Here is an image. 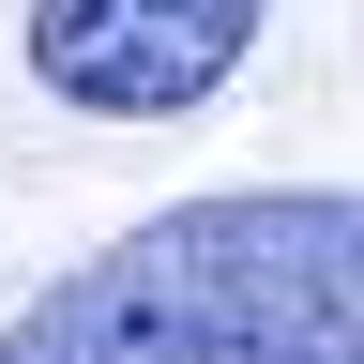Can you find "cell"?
<instances>
[{
	"instance_id": "6da1fadb",
	"label": "cell",
	"mask_w": 364,
	"mask_h": 364,
	"mask_svg": "<svg viewBox=\"0 0 364 364\" xmlns=\"http://www.w3.org/2000/svg\"><path fill=\"white\" fill-rule=\"evenodd\" d=\"M0 364H364V182H228L0 318Z\"/></svg>"
},
{
	"instance_id": "7a4b0ae2",
	"label": "cell",
	"mask_w": 364,
	"mask_h": 364,
	"mask_svg": "<svg viewBox=\"0 0 364 364\" xmlns=\"http://www.w3.org/2000/svg\"><path fill=\"white\" fill-rule=\"evenodd\" d=\"M273 0H31V76L91 122H182L258 61Z\"/></svg>"
}]
</instances>
